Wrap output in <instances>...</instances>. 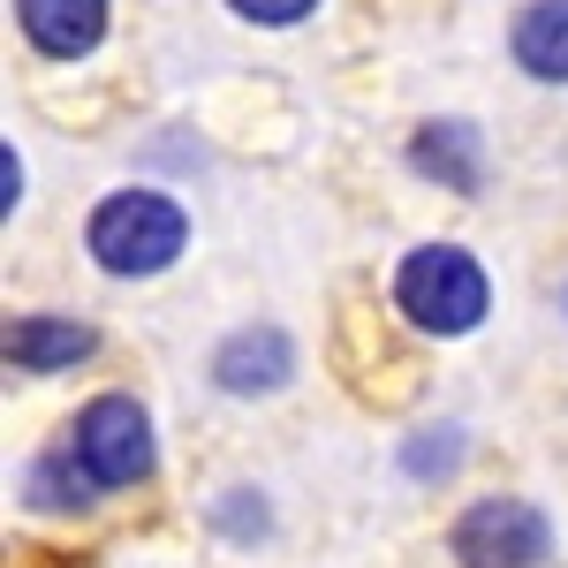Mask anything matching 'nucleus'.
<instances>
[{"label":"nucleus","mask_w":568,"mask_h":568,"mask_svg":"<svg viewBox=\"0 0 568 568\" xmlns=\"http://www.w3.org/2000/svg\"><path fill=\"white\" fill-rule=\"evenodd\" d=\"M387 304L402 311V326H417L425 342H463V334H478L485 311H493V273H485L463 243H417V251L394 258Z\"/></svg>","instance_id":"nucleus-1"},{"label":"nucleus","mask_w":568,"mask_h":568,"mask_svg":"<svg viewBox=\"0 0 568 568\" xmlns=\"http://www.w3.org/2000/svg\"><path fill=\"white\" fill-rule=\"evenodd\" d=\"M84 251H91V265L114 273V281H160V273L182 265V251H190V213H182L168 190L122 182V190H106L84 213Z\"/></svg>","instance_id":"nucleus-2"},{"label":"nucleus","mask_w":568,"mask_h":568,"mask_svg":"<svg viewBox=\"0 0 568 568\" xmlns=\"http://www.w3.org/2000/svg\"><path fill=\"white\" fill-rule=\"evenodd\" d=\"M69 455L84 463V478L114 500V493H136V485H152L160 470V433H152V409L136 402V394L106 387L91 394L84 409H77V425H69Z\"/></svg>","instance_id":"nucleus-3"},{"label":"nucleus","mask_w":568,"mask_h":568,"mask_svg":"<svg viewBox=\"0 0 568 568\" xmlns=\"http://www.w3.org/2000/svg\"><path fill=\"white\" fill-rule=\"evenodd\" d=\"M554 516L524 500V493H485L447 524V554L455 568H546L554 561Z\"/></svg>","instance_id":"nucleus-4"},{"label":"nucleus","mask_w":568,"mask_h":568,"mask_svg":"<svg viewBox=\"0 0 568 568\" xmlns=\"http://www.w3.org/2000/svg\"><path fill=\"white\" fill-rule=\"evenodd\" d=\"M288 379H296V334L288 326H235V334H220V349H213L220 394L258 402V394H281Z\"/></svg>","instance_id":"nucleus-5"},{"label":"nucleus","mask_w":568,"mask_h":568,"mask_svg":"<svg viewBox=\"0 0 568 568\" xmlns=\"http://www.w3.org/2000/svg\"><path fill=\"white\" fill-rule=\"evenodd\" d=\"M409 168L439 190H455V197H478L485 190V130L478 122H463V114H433V122H417L409 130Z\"/></svg>","instance_id":"nucleus-6"},{"label":"nucleus","mask_w":568,"mask_h":568,"mask_svg":"<svg viewBox=\"0 0 568 568\" xmlns=\"http://www.w3.org/2000/svg\"><path fill=\"white\" fill-rule=\"evenodd\" d=\"M106 23H114L106 0H16V31L39 61H91Z\"/></svg>","instance_id":"nucleus-7"},{"label":"nucleus","mask_w":568,"mask_h":568,"mask_svg":"<svg viewBox=\"0 0 568 568\" xmlns=\"http://www.w3.org/2000/svg\"><path fill=\"white\" fill-rule=\"evenodd\" d=\"M91 356H99V326L91 318H69V311H23V318H8V364L31 372V379L77 372Z\"/></svg>","instance_id":"nucleus-8"},{"label":"nucleus","mask_w":568,"mask_h":568,"mask_svg":"<svg viewBox=\"0 0 568 568\" xmlns=\"http://www.w3.org/2000/svg\"><path fill=\"white\" fill-rule=\"evenodd\" d=\"M99 500H106V493L84 478V463L69 455V439L23 463V508H31V516H53V524H84Z\"/></svg>","instance_id":"nucleus-9"},{"label":"nucleus","mask_w":568,"mask_h":568,"mask_svg":"<svg viewBox=\"0 0 568 568\" xmlns=\"http://www.w3.org/2000/svg\"><path fill=\"white\" fill-rule=\"evenodd\" d=\"M508 61L530 84H568V0H524L508 23Z\"/></svg>","instance_id":"nucleus-10"},{"label":"nucleus","mask_w":568,"mask_h":568,"mask_svg":"<svg viewBox=\"0 0 568 568\" xmlns=\"http://www.w3.org/2000/svg\"><path fill=\"white\" fill-rule=\"evenodd\" d=\"M463 455H470V433L455 425V417H439V425H417V433H402L394 447V470L409 485H447L463 470Z\"/></svg>","instance_id":"nucleus-11"},{"label":"nucleus","mask_w":568,"mask_h":568,"mask_svg":"<svg viewBox=\"0 0 568 568\" xmlns=\"http://www.w3.org/2000/svg\"><path fill=\"white\" fill-rule=\"evenodd\" d=\"M205 530H213L220 546H235V554H258L265 538H273V500H265L258 485H220L213 500H205Z\"/></svg>","instance_id":"nucleus-12"},{"label":"nucleus","mask_w":568,"mask_h":568,"mask_svg":"<svg viewBox=\"0 0 568 568\" xmlns=\"http://www.w3.org/2000/svg\"><path fill=\"white\" fill-rule=\"evenodd\" d=\"M243 23H258V31H296V23H311L318 16V0H227Z\"/></svg>","instance_id":"nucleus-13"},{"label":"nucleus","mask_w":568,"mask_h":568,"mask_svg":"<svg viewBox=\"0 0 568 568\" xmlns=\"http://www.w3.org/2000/svg\"><path fill=\"white\" fill-rule=\"evenodd\" d=\"M0 168H8V175H0V213L16 220V205H23V152L8 144V152H0Z\"/></svg>","instance_id":"nucleus-14"},{"label":"nucleus","mask_w":568,"mask_h":568,"mask_svg":"<svg viewBox=\"0 0 568 568\" xmlns=\"http://www.w3.org/2000/svg\"><path fill=\"white\" fill-rule=\"evenodd\" d=\"M561 311H568V288H561Z\"/></svg>","instance_id":"nucleus-15"}]
</instances>
